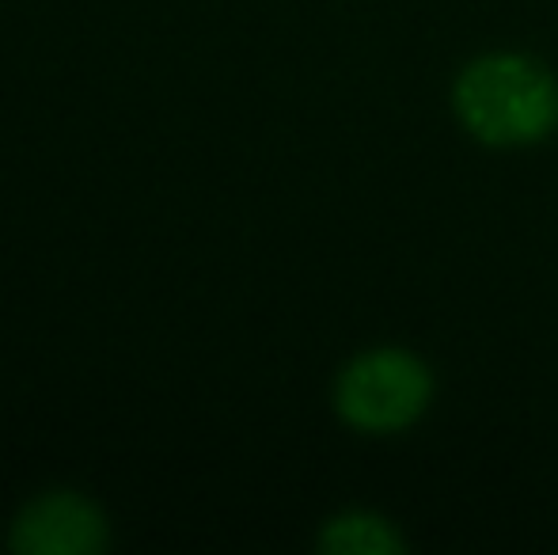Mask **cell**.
I'll return each instance as SVG.
<instances>
[{
	"label": "cell",
	"mask_w": 558,
	"mask_h": 555,
	"mask_svg": "<svg viewBox=\"0 0 558 555\" xmlns=\"http://www.w3.org/2000/svg\"><path fill=\"white\" fill-rule=\"evenodd\" d=\"M104 544V514L73 491L38 498L12 526V552L20 555H96Z\"/></svg>",
	"instance_id": "3957f363"
},
{
	"label": "cell",
	"mask_w": 558,
	"mask_h": 555,
	"mask_svg": "<svg viewBox=\"0 0 558 555\" xmlns=\"http://www.w3.org/2000/svg\"><path fill=\"white\" fill-rule=\"evenodd\" d=\"M463 126L490 145H521L555 122V81L529 58H483L456 84Z\"/></svg>",
	"instance_id": "6da1fadb"
},
{
	"label": "cell",
	"mask_w": 558,
	"mask_h": 555,
	"mask_svg": "<svg viewBox=\"0 0 558 555\" xmlns=\"http://www.w3.org/2000/svg\"><path fill=\"white\" fill-rule=\"evenodd\" d=\"M429 400V377L403 350H376L342 373L338 411L361 430H396L418 419Z\"/></svg>",
	"instance_id": "7a4b0ae2"
},
{
	"label": "cell",
	"mask_w": 558,
	"mask_h": 555,
	"mask_svg": "<svg viewBox=\"0 0 558 555\" xmlns=\"http://www.w3.org/2000/svg\"><path fill=\"white\" fill-rule=\"evenodd\" d=\"M319 544L331 555H391L403 548L399 536L380 518H368V514H345V518L331 521Z\"/></svg>",
	"instance_id": "277c9868"
}]
</instances>
